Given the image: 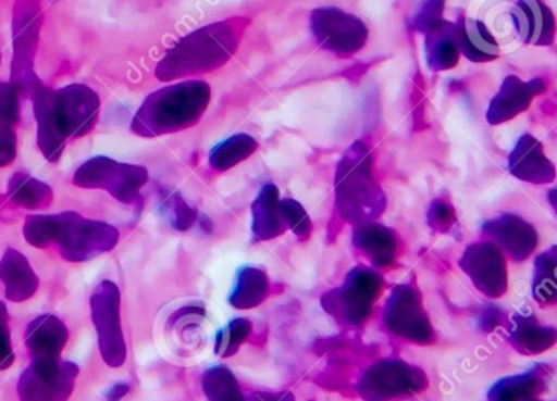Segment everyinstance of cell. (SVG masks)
I'll return each mask as SVG.
<instances>
[{
  "mask_svg": "<svg viewBox=\"0 0 557 401\" xmlns=\"http://www.w3.org/2000/svg\"><path fill=\"white\" fill-rule=\"evenodd\" d=\"M32 100L38 147L48 162H58L67 140L87 136L99 121L100 97L87 85L73 84L53 90L41 84Z\"/></svg>",
  "mask_w": 557,
  "mask_h": 401,
  "instance_id": "cell-1",
  "label": "cell"
},
{
  "mask_svg": "<svg viewBox=\"0 0 557 401\" xmlns=\"http://www.w3.org/2000/svg\"><path fill=\"white\" fill-rule=\"evenodd\" d=\"M247 22L249 20H224L185 36L165 52L156 67V77L172 82L216 71L237 51Z\"/></svg>",
  "mask_w": 557,
  "mask_h": 401,
  "instance_id": "cell-2",
  "label": "cell"
},
{
  "mask_svg": "<svg viewBox=\"0 0 557 401\" xmlns=\"http://www.w3.org/2000/svg\"><path fill=\"white\" fill-rule=\"evenodd\" d=\"M211 88L203 80H184L146 98L132 121L136 136L158 137L194 127L210 106Z\"/></svg>",
  "mask_w": 557,
  "mask_h": 401,
  "instance_id": "cell-3",
  "label": "cell"
},
{
  "mask_svg": "<svg viewBox=\"0 0 557 401\" xmlns=\"http://www.w3.org/2000/svg\"><path fill=\"white\" fill-rule=\"evenodd\" d=\"M338 214L351 224H368L383 214L386 198L373 173V156L367 143H351L335 173Z\"/></svg>",
  "mask_w": 557,
  "mask_h": 401,
  "instance_id": "cell-4",
  "label": "cell"
},
{
  "mask_svg": "<svg viewBox=\"0 0 557 401\" xmlns=\"http://www.w3.org/2000/svg\"><path fill=\"white\" fill-rule=\"evenodd\" d=\"M51 245H58L61 256L70 263H84L109 253L119 245L120 231L112 224L84 217L74 211L53 214Z\"/></svg>",
  "mask_w": 557,
  "mask_h": 401,
  "instance_id": "cell-5",
  "label": "cell"
},
{
  "mask_svg": "<svg viewBox=\"0 0 557 401\" xmlns=\"http://www.w3.org/2000/svg\"><path fill=\"white\" fill-rule=\"evenodd\" d=\"M74 185L84 189H103L126 205L141 204L143 188L149 181L146 166L116 162L110 156H94L74 173Z\"/></svg>",
  "mask_w": 557,
  "mask_h": 401,
  "instance_id": "cell-6",
  "label": "cell"
},
{
  "mask_svg": "<svg viewBox=\"0 0 557 401\" xmlns=\"http://www.w3.org/2000/svg\"><path fill=\"white\" fill-rule=\"evenodd\" d=\"M90 316L103 362L112 368L122 367L128 358V346L122 325V292L113 280H102L94 289Z\"/></svg>",
  "mask_w": 557,
  "mask_h": 401,
  "instance_id": "cell-7",
  "label": "cell"
},
{
  "mask_svg": "<svg viewBox=\"0 0 557 401\" xmlns=\"http://www.w3.org/2000/svg\"><path fill=\"white\" fill-rule=\"evenodd\" d=\"M41 10L38 0H17L14 7V59L12 82L24 95H34L44 82L35 74V54L40 41Z\"/></svg>",
  "mask_w": 557,
  "mask_h": 401,
  "instance_id": "cell-8",
  "label": "cell"
},
{
  "mask_svg": "<svg viewBox=\"0 0 557 401\" xmlns=\"http://www.w3.org/2000/svg\"><path fill=\"white\" fill-rule=\"evenodd\" d=\"M309 23L318 45L341 58H350L361 51L370 35L363 20L337 7L315 9Z\"/></svg>",
  "mask_w": 557,
  "mask_h": 401,
  "instance_id": "cell-9",
  "label": "cell"
},
{
  "mask_svg": "<svg viewBox=\"0 0 557 401\" xmlns=\"http://www.w3.org/2000/svg\"><path fill=\"white\" fill-rule=\"evenodd\" d=\"M79 367L74 362L32 361L18 378L21 401H67L76 387Z\"/></svg>",
  "mask_w": 557,
  "mask_h": 401,
  "instance_id": "cell-10",
  "label": "cell"
},
{
  "mask_svg": "<svg viewBox=\"0 0 557 401\" xmlns=\"http://www.w3.org/2000/svg\"><path fill=\"white\" fill-rule=\"evenodd\" d=\"M381 286L383 279L380 274L367 267H355L341 289L332 290L324 297L325 309L335 318L360 325L370 315L373 303L380 296Z\"/></svg>",
  "mask_w": 557,
  "mask_h": 401,
  "instance_id": "cell-11",
  "label": "cell"
},
{
  "mask_svg": "<svg viewBox=\"0 0 557 401\" xmlns=\"http://www.w3.org/2000/svg\"><path fill=\"white\" fill-rule=\"evenodd\" d=\"M426 385L429 380L420 368L400 361H383L364 374L360 390L368 401H389L419 393Z\"/></svg>",
  "mask_w": 557,
  "mask_h": 401,
  "instance_id": "cell-12",
  "label": "cell"
},
{
  "mask_svg": "<svg viewBox=\"0 0 557 401\" xmlns=\"http://www.w3.org/2000/svg\"><path fill=\"white\" fill-rule=\"evenodd\" d=\"M384 323L394 335L403 336L407 341L420 344L432 341V325L423 310L422 299L413 287L397 286L391 292L384 306Z\"/></svg>",
  "mask_w": 557,
  "mask_h": 401,
  "instance_id": "cell-13",
  "label": "cell"
},
{
  "mask_svg": "<svg viewBox=\"0 0 557 401\" xmlns=\"http://www.w3.org/2000/svg\"><path fill=\"white\" fill-rule=\"evenodd\" d=\"M461 267L485 296L495 299L507 290L504 251L491 241L471 245L462 254Z\"/></svg>",
  "mask_w": 557,
  "mask_h": 401,
  "instance_id": "cell-14",
  "label": "cell"
},
{
  "mask_svg": "<svg viewBox=\"0 0 557 401\" xmlns=\"http://www.w3.org/2000/svg\"><path fill=\"white\" fill-rule=\"evenodd\" d=\"M546 90V84L541 78L523 82L517 75H508L500 90L492 98L487 108V123L492 126L507 123L531 106L534 97Z\"/></svg>",
  "mask_w": 557,
  "mask_h": 401,
  "instance_id": "cell-15",
  "label": "cell"
},
{
  "mask_svg": "<svg viewBox=\"0 0 557 401\" xmlns=\"http://www.w3.org/2000/svg\"><path fill=\"white\" fill-rule=\"evenodd\" d=\"M484 234L500 251L510 254L513 260L523 261L533 253L537 245V234L533 225L513 214L498 215L485 222Z\"/></svg>",
  "mask_w": 557,
  "mask_h": 401,
  "instance_id": "cell-16",
  "label": "cell"
},
{
  "mask_svg": "<svg viewBox=\"0 0 557 401\" xmlns=\"http://www.w3.org/2000/svg\"><path fill=\"white\" fill-rule=\"evenodd\" d=\"M511 18L521 41L533 46L553 45L556 18L543 0H518L511 9Z\"/></svg>",
  "mask_w": 557,
  "mask_h": 401,
  "instance_id": "cell-17",
  "label": "cell"
},
{
  "mask_svg": "<svg viewBox=\"0 0 557 401\" xmlns=\"http://www.w3.org/2000/svg\"><path fill=\"white\" fill-rule=\"evenodd\" d=\"M70 341V331L63 319L53 313H45L28 323L25 331V346L32 361H53L61 359Z\"/></svg>",
  "mask_w": 557,
  "mask_h": 401,
  "instance_id": "cell-18",
  "label": "cell"
},
{
  "mask_svg": "<svg viewBox=\"0 0 557 401\" xmlns=\"http://www.w3.org/2000/svg\"><path fill=\"white\" fill-rule=\"evenodd\" d=\"M508 168L511 175L534 185L550 183L556 178L553 162L547 159L540 140L531 134H524L518 139L508 156Z\"/></svg>",
  "mask_w": 557,
  "mask_h": 401,
  "instance_id": "cell-19",
  "label": "cell"
},
{
  "mask_svg": "<svg viewBox=\"0 0 557 401\" xmlns=\"http://www.w3.org/2000/svg\"><path fill=\"white\" fill-rule=\"evenodd\" d=\"M0 283L4 286L5 299L25 302L37 293L40 277L24 253L8 248L4 256L0 258Z\"/></svg>",
  "mask_w": 557,
  "mask_h": 401,
  "instance_id": "cell-20",
  "label": "cell"
},
{
  "mask_svg": "<svg viewBox=\"0 0 557 401\" xmlns=\"http://www.w3.org/2000/svg\"><path fill=\"white\" fill-rule=\"evenodd\" d=\"M453 25H455V38L459 54L465 55L469 61L491 62L500 55V46H498L497 39L481 20L461 16Z\"/></svg>",
  "mask_w": 557,
  "mask_h": 401,
  "instance_id": "cell-21",
  "label": "cell"
},
{
  "mask_svg": "<svg viewBox=\"0 0 557 401\" xmlns=\"http://www.w3.org/2000/svg\"><path fill=\"white\" fill-rule=\"evenodd\" d=\"M354 243L374 266H389L397 253V237L391 228L368 222L355 228Z\"/></svg>",
  "mask_w": 557,
  "mask_h": 401,
  "instance_id": "cell-22",
  "label": "cell"
},
{
  "mask_svg": "<svg viewBox=\"0 0 557 401\" xmlns=\"http://www.w3.org/2000/svg\"><path fill=\"white\" fill-rule=\"evenodd\" d=\"M252 230L259 240L280 237L286 225L280 212L278 188L272 183L263 186L252 205Z\"/></svg>",
  "mask_w": 557,
  "mask_h": 401,
  "instance_id": "cell-23",
  "label": "cell"
},
{
  "mask_svg": "<svg viewBox=\"0 0 557 401\" xmlns=\"http://www.w3.org/2000/svg\"><path fill=\"white\" fill-rule=\"evenodd\" d=\"M426 64L433 72L449 71L459 62L458 45L455 38V25L443 20L436 28L426 33L425 38Z\"/></svg>",
  "mask_w": 557,
  "mask_h": 401,
  "instance_id": "cell-24",
  "label": "cell"
},
{
  "mask_svg": "<svg viewBox=\"0 0 557 401\" xmlns=\"http://www.w3.org/2000/svg\"><path fill=\"white\" fill-rule=\"evenodd\" d=\"M9 196L15 205L35 211V209H45L51 204L53 189L47 183L34 178L27 173L18 172L9 181Z\"/></svg>",
  "mask_w": 557,
  "mask_h": 401,
  "instance_id": "cell-25",
  "label": "cell"
},
{
  "mask_svg": "<svg viewBox=\"0 0 557 401\" xmlns=\"http://www.w3.org/2000/svg\"><path fill=\"white\" fill-rule=\"evenodd\" d=\"M267 292H269V279L265 273L257 267H243L237 274L230 302L236 309H252L263 302Z\"/></svg>",
  "mask_w": 557,
  "mask_h": 401,
  "instance_id": "cell-26",
  "label": "cell"
},
{
  "mask_svg": "<svg viewBox=\"0 0 557 401\" xmlns=\"http://www.w3.org/2000/svg\"><path fill=\"white\" fill-rule=\"evenodd\" d=\"M257 149H259V143L249 134L231 136L230 139L223 140L211 150V168L218 170V172H226V170L233 168V166L239 165L240 162L249 159Z\"/></svg>",
  "mask_w": 557,
  "mask_h": 401,
  "instance_id": "cell-27",
  "label": "cell"
},
{
  "mask_svg": "<svg viewBox=\"0 0 557 401\" xmlns=\"http://www.w3.org/2000/svg\"><path fill=\"white\" fill-rule=\"evenodd\" d=\"M517 323L511 333L515 348L524 351V354H540L544 349L553 346L556 331L554 328H541L530 316H517Z\"/></svg>",
  "mask_w": 557,
  "mask_h": 401,
  "instance_id": "cell-28",
  "label": "cell"
},
{
  "mask_svg": "<svg viewBox=\"0 0 557 401\" xmlns=\"http://www.w3.org/2000/svg\"><path fill=\"white\" fill-rule=\"evenodd\" d=\"M201 385L210 401H246L233 372L224 365L208 368Z\"/></svg>",
  "mask_w": 557,
  "mask_h": 401,
  "instance_id": "cell-29",
  "label": "cell"
},
{
  "mask_svg": "<svg viewBox=\"0 0 557 401\" xmlns=\"http://www.w3.org/2000/svg\"><path fill=\"white\" fill-rule=\"evenodd\" d=\"M554 271H556V248H550L536 260L534 297L540 303L554 302V297H556Z\"/></svg>",
  "mask_w": 557,
  "mask_h": 401,
  "instance_id": "cell-30",
  "label": "cell"
},
{
  "mask_svg": "<svg viewBox=\"0 0 557 401\" xmlns=\"http://www.w3.org/2000/svg\"><path fill=\"white\" fill-rule=\"evenodd\" d=\"M161 209L169 224L181 231L194 227L195 222L198 221V212L178 192H169L162 199Z\"/></svg>",
  "mask_w": 557,
  "mask_h": 401,
  "instance_id": "cell-31",
  "label": "cell"
},
{
  "mask_svg": "<svg viewBox=\"0 0 557 401\" xmlns=\"http://www.w3.org/2000/svg\"><path fill=\"white\" fill-rule=\"evenodd\" d=\"M250 333V323L246 318H236L224 326L216 336V346H214V352L221 358H230V355L236 354L237 349L240 348L247 336Z\"/></svg>",
  "mask_w": 557,
  "mask_h": 401,
  "instance_id": "cell-32",
  "label": "cell"
},
{
  "mask_svg": "<svg viewBox=\"0 0 557 401\" xmlns=\"http://www.w3.org/2000/svg\"><path fill=\"white\" fill-rule=\"evenodd\" d=\"M280 212H282L285 225H288L295 231L299 240H306V238L311 237V218H309L308 212L298 201H295V199H283V201H280Z\"/></svg>",
  "mask_w": 557,
  "mask_h": 401,
  "instance_id": "cell-33",
  "label": "cell"
},
{
  "mask_svg": "<svg viewBox=\"0 0 557 401\" xmlns=\"http://www.w3.org/2000/svg\"><path fill=\"white\" fill-rule=\"evenodd\" d=\"M21 90L11 82H0V127H14L21 116Z\"/></svg>",
  "mask_w": 557,
  "mask_h": 401,
  "instance_id": "cell-34",
  "label": "cell"
},
{
  "mask_svg": "<svg viewBox=\"0 0 557 401\" xmlns=\"http://www.w3.org/2000/svg\"><path fill=\"white\" fill-rule=\"evenodd\" d=\"M446 0H423L413 18L412 25L416 32L429 33L443 22V10H445Z\"/></svg>",
  "mask_w": 557,
  "mask_h": 401,
  "instance_id": "cell-35",
  "label": "cell"
},
{
  "mask_svg": "<svg viewBox=\"0 0 557 401\" xmlns=\"http://www.w3.org/2000/svg\"><path fill=\"white\" fill-rule=\"evenodd\" d=\"M15 362L14 346H12L11 323L9 310L0 300V371H8Z\"/></svg>",
  "mask_w": 557,
  "mask_h": 401,
  "instance_id": "cell-36",
  "label": "cell"
},
{
  "mask_svg": "<svg viewBox=\"0 0 557 401\" xmlns=\"http://www.w3.org/2000/svg\"><path fill=\"white\" fill-rule=\"evenodd\" d=\"M455 209L448 202L436 199L432 202L429 209V224L430 227L438 231H446L455 224Z\"/></svg>",
  "mask_w": 557,
  "mask_h": 401,
  "instance_id": "cell-37",
  "label": "cell"
},
{
  "mask_svg": "<svg viewBox=\"0 0 557 401\" xmlns=\"http://www.w3.org/2000/svg\"><path fill=\"white\" fill-rule=\"evenodd\" d=\"M17 156V134L14 127H0V168L9 166Z\"/></svg>",
  "mask_w": 557,
  "mask_h": 401,
  "instance_id": "cell-38",
  "label": "cell"
},
{
  "mask_svg": "<svg viewBox=\"0 0 557 401\" xmlns=\"http://www.w3.org/2000/svg\"><path fill=\"white\" fill-rule=\"evenodd\" d=\"M132 387L129 384H125V381H120V384L113 385L112 388H109L106 393V401H122L126 394L129 393Z\"/></svg>",
  "mask_w": 557,
  "mask_h": 401,
  "instance_id": "cell-39",
  "label": "cell"
}]
</instances>
